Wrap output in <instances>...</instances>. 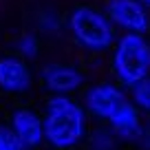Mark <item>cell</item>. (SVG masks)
Wrapping results in <instances>:
<instances>
[{"mask_svg":"<svg viewBox=\"0 0 150 150\" xmlns=\"http://www.w3.org/2000/svg\"><path fill=\"white\" fill-rule=\"evenodd\" d=\"M44 139L55 148H73L86 135V115L84 108L69 95H53L47 104L42 119Z\"/></svg>","mask_w":150,"mask_h":150,"instance_id":"6da1fadb","label":"cell"},{"mask_svg":"<svg viewBox=\"0 0 150 150\" xmlns=\"http://www.w3.org/2000/svg\"><path fill=\"white\" fill-rule=\"evenodd\" d=\"M112 69L117 80L126 86H132L150 75V44L141 33L126 31L117 40L112 53Z\"/></svg>","mask_w":150,"mask_h":150,"instance_id":"7a4b0ae2","label":"cell"},{"mask_svg":"<svg viewBox=\"0 0 150 150\" xmlns=\"http://www.w3.org/2000/svg\"><path fill=\"white\" fill-rule=\"evenodd\" d=\"M71 33L84 49L91 51H106L115 42V29H112L110 18L95 11L91 7H80L71 13L69 20Z\"/></svg>","mask_w":150,"mask_h":150,"instance_id":"3957f363","label":"cell"},{"mask_svg":"<svg viewBox=\"0 0 150 150\" xmlns=\"http://www.w3.org/2000/svg\"><path fill=\"white\" fill-rule=\"evenodd\" d=\"M108 18L122 27L124 31L132 33H146L150 27V18L146 5L139 0H108Z\"/></svg>","mask_w":150,"mask_h":150,"instance_id":"277c9868","label":"cell"},{"mask_svg":"<svg viewBox=\"0 0 150 150\" xmlns=\"http://www.w3.org/2000/svg\"><path fill=\"white\" fill-rule=\"evenodd\" d=\"M124 102H128L126 95L115 84H97L86 91V97H84L86 108L95 117H102V119H110Z\"/></svg>","mask_w":150,"mask_h":150,"instance_id":"5b68a950","label":"cell"},{"mask_svg":"<svg viewBox=\"0 0 150 150\" xmlns=\"http://www.w3.org/2000/svg\"><path fill=\"white\" fill-rule=\"evenodd\" d=\"M11 130L18 137V141L27 148H35L42 144L44 139V128H42V119L38 117L33 110H16L11 115Z\"/></svg>","mask_w":150,"mask_h":150,"instance_id":"8992f818","label":"cell"},{"mask_svg":"<svg viewBox=\"0 0 150 150\" xmlns=\"http://www.w3.org/2000/svg\"><path fill=\"white\" fill-rule=\"evenodd\" d=\"M42 80L47 84V88L55 95H69L73 91H77L84 82V75L80 71H75L73 66L66 64H49L42 71Z\"/></svg>","mask_w":150,"mask_h":150,"instance_id":"52a82bcc","label":"cell"},{"mask_svg":"<svg viewBox=\"0 0 150 150\" xmlns=\"http://www.w3.org/2000/svg\"><path fill=\"white\" fill-rule=\"evenodd\" d=\"M31 86V73L27 64L18 57L0 60V88L7 93H22Z\"/></svg>","mask_w":150,"mask_h":150,"instance_id":"ba28073f","label":"cell"},{"mask_svg":"<svg viewBox=\"0 0 150 150\" xmlns=\"http://www.w3.org/2000/svg\"><path fill=\"white\" fill-rule=\"evenodd\" d=\"M108 122H110L112 132L117 137H122V139H135V137H139V132H141L139 110H137V106L132 102H124Z\"/></svg>","mask_w":150,"mask_h":150,"instance_id":"9c48e42d","label":"cell"},{"mask_svg":"<svg viewBox=\"0 0 150 150\" xmlns=\"http://www.w3.org/2000/svg\"><path fill=\"white\" fill-rule=\"evenodd\" d=\"M132 104L141 110L150 112V75L132 84Z\"/></svg>","mask_w":150,"mask_h":150,"instance_id":"30bf717a","label":"cell"},{"mask_svg":"<svg viewBox=\"0 0 150 150\" xmlns=\"http://www.w3.org/2000/svg\"><path fill=\"white\" fill-rule=\"evenodd\" d=\"M0 150H24L11 128H0Z\"/></svg>","mask_w":150,"mask_h":150,"instance_id":"8fae6325","label":"cell"},{"mask_svg":"<svg viewBox=\"0 0 150 150\" xmlns=\"http://www.w3.org/2000/svg\"><path fill=\"white\" fill-rule=\"evenodd\" d=\"M18 51L22 53L24 57H35V53H38L35 38H33V35H22V38L18 40Z\"/></svg>","mask_w":150,"mask_h":150,"instance_id":"7c38bea8","label":"cell"},{"mask_svg":"<svg viewBox=\"0 0 150 150\" xmlns=\"http://www.w3.org/2000/svg\"><path fill=\"white\" fill-rule=\"evenodd\" d=\"M95 148L97 150H106V148H110L112 146V139H110V132H97L95 135Z\"/></svg>","mask_w":150,"mask_h":150,"instance_id":"4fadbf2b","label":"cell"},{"mask_svg":"<svg viewBox=\"0 0 150 150\" xmlns=\"http://www.w3.org/2000/svg\"><path fill=\"white\" fill-rule=\"evenodd\" d=\"M141 5H146V7H150V0H139Z\"/></svg>","mask_w":150,"mask_h":150,"instance_id":"5bb4252c","label":"cell"}]
</instances>
